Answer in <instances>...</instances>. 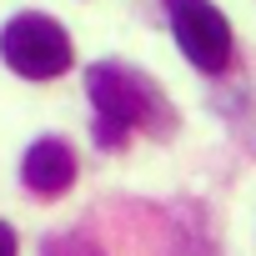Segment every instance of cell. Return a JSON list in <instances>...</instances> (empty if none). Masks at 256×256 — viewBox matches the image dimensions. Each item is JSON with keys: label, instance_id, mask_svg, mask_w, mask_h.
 I'll use <instances>...</instances> for the list:
<instances>
[{"label": "cell", "instance_id": "obj_2", "mask_svg": "<svg viewBox=\"0 0 256 256\" xmlns=\"http://www.w3.org/2000/svg\"><path fill=\"white\" fill-rule=\"evenodd\" d=\"M0 60L26 80H56L70 66V36L50 16H16L0 30Z\"/></svg>", "mask_w": 256, "mask_h": 256}, {"label": "cell", "instance_id": "obj_1", "mask_svg": "<svg viewBox=\"0 0 256 256\" xmlns=\"http://www.w3.org/2000/svg\"><path fill=\"white\" fill-rule=\"evenodd\" d=\"M86 90L96 106V141L100 146H120L151 110V80H141L120 60H96L86 70Z\"/></svg>", "mask_w": 256, "mask_h": 256}, {"label": "cell", "instance_id": "obj_3", "mask_svg": "<svg viewBox=\"0 0 256 256\" xmlns=\"http://www.w3.org/2000/svg\"><path fill=\"white\" fill-rule=\"evenodd\" d=\"M166 10H171V36H176L181 56L196 70H206V76L226 70V60H231V26H226V16L211 6V0H166Z\"/></svg>", "mask_w": 256, "mask_h": 256}, {"label": "cell", "instance_id": "obj_5", "mask_svg": "<svg viewBox=\"0 0 256 256\" xmlns=\"http://www.w3.org/2000/svg\"><path fill=\"white\" fill-rule=\"evenodd\" d=\"M0 256H16V231L0 221Z\"/></svg>", "mask_w": 256, "mask_h": 256}, {"label": "cell", "instance_id": "obj_4", "mask_svg": "<svg viewBox=\"0 0 256 256\" xmlns=\"http://www.w3.org/2000/svg\"><path fill=\"white\" fill-rule=\"evenodd\" d=\"M20 176H26L30 191H40V196H60V191L76 181V156H70L66 141H50V136H46V141H36V146L26 151Z\"/></svg>", "mask_w": 256, "mask_h": 256}]
</instances>
